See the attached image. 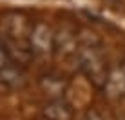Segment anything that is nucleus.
I'll list each match as a JSON object with an SVG mask.
<instances>
[{"mask_svg":"<svg viewBox=\"0 0 125 120\" xmlns=\"http://www.w3.org/2000/svg\"><path fill=\"white\" fill-rule=\"evenodd\" d=\"M0 76H2V80H6V82H13V84L18 82V73L15 71V67H13L11 62L7 60V55L2 48V42H0Z\"/></svg>","mask_w":125,"mask_h":120,"instance_id":"f03ea898","label":"nucleus"},{"mask_svg":"<svg viewBox=\"0 0 125 120\" xmlns=\"http://www.w3.org/2000/svg\"><path fill=\"white\" fill-rule=\"evenodd\" d=\"M80 62H82V67L91 78H100V76L105 75V67H103V64H100L98 55L93 49H85L80 55Z\"/></svg>","mask_w":125,"mask_h":120,"instance_id":"f257e3e1","label":"nucleus"}]
</instances>
